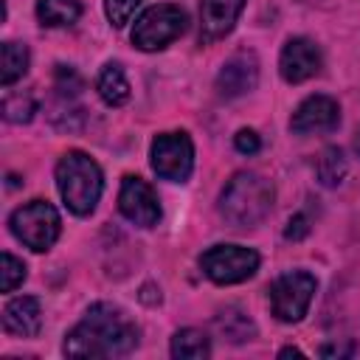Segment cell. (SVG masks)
<instances>
[{"label":"cell","instance_id":"8","mask_svg":"<svg viewBox=\"0 0 360 360\" xmlns=\"http://www.w3.org/2000/svg\"><path fill=\"white\" fill-rule=\"evenodd\" d=\"M152 172L169 183H186L194 172V141L188 132H160L149 146Z\"/></svg>","mask_w":360,"mask_h":360},{"label":"cell","instance_id":"23","mask_svg":"<svg viewBox=\"0 0 360 360\" xmlns=\"http://www.w3.org/2000/svg\"><path fill=\"white\" fill-rule=\"evenodd\" d=\"M84 87V79L76 73V68L70 65H56L53 70V93L56 96H68V98H76Z\"/></svg>","mask_w":360,"mask_h":360},{"label":"cell","instance_id":"9","mask_svg":"<svg viewBox=\"0 0 360 360\" xmlns=\"http://www.w3.org/2000/svg\"><path fill=\"white\" fill-rule=\"evenodd\" d=\"M118 211L135 228H155L163 217L155 188L138 174H124L118 188Z\"/></svg>","mask_w":360,"mask_h":360},{"label":"cell","instance_id":"15","mask_svg":"<svg viewBox=\"0 0 360 360\" xmlns=\"http://www.w3.org/2000/svg\"><path fill=\"white\" fill-rule=\"evenodd\" d=\"M96 93L107 107H121L129 101V79L118 62H107L96 76Z\"/></svg>","mask_w":360,"mask_h":360},{"label":"cell","instance_id":"19","mask_svg":"<svg viewBox=\"0 0 360 360\" xmlns=\"http://www.w3.org/2000/svg\"><path fill=\"white\" fill-rule=\"evenodd\" d=\"M82 17L79 0H37V20L45 28H68Z\"/></svg>","mask_w":360,"mask_h":360},{"label":"cell","instance_id":"3","mask_svg":"<svg viewBox=\"0 0 360 360\" xmlns=\"http://www.w3.org/2000/svg\"><path fill=\"white\" fill-rule=\"evenodd\" d=\"M56 191L65 202V208L76 217H90L101 200L104 191V174L101 166L82 149H68L53 169Z\"/></svg>","mask_w":360,"mask_h":360},{"label":"cell","instance_id":"17","mask_svg":"<svg viewBox=\"0 0 360 360\" xmlns=\"http://www.w3.org/2000/svg\"><path fill=\"white\" fill-rule=\"evenodd\" d=\"M28 65H31V51L25 42L6 39L0 45V84L3 87H11L14 82H20L28 73Z\"/></svg>","mask_w":360,"mask_h":360},{"label":"cell","instance_id":"6","mask_svg":"<svg viewBox=\"0 0 360 360\" xmlns=\"http://www.w3.org/2000/svg\"><path fill=\"white\" fill-rule=\"evenodd\" d=\"M318 278L309 270H287L276 276L267 287V304L276 321L281 323H298L309 312V304L315 298Z\"/></svg>","mask_w":360,"mask_h":360},{"label":"cell","instance_id":"26","mask_svg":"<svg viewBox=\"0 0 360 360\" xmlns=\"http://www.w3.org/2000/svg\"><path fill=\"white\" fill-rule=\"evenodd\" d=\"M307 233H309V219H307L304 214L290 217V222H287V228H284V236L292 239V242H298V239H304Z\"/></svg>","mask_w":360,"mask_h":360},{"label":"cell","instance_id":"2","mask_svg":"<svg viewBox=\"0 0 360 360\" xmlns=\"http://www.w3.org/2000/svg\"><path fill=\"white\" fill-rule=\"evenodd\" d=\"M276 202L273 183L259 172H236L219 191V217L231 228H256L267 219Z\"/></svg>","mask_w":360,"mask_h":360},{"label":"cell","instance_id":"24","mask_svg":"<svg viewBox=\"0 0 360 360\" xmlns=\"http://www.w3.org/2000/svg\"><path fill=\"white\" fill-rule=\"evenodd\" d=\"M141 3L143 0H104V14L112 28H124L127 22H132Z\"/></svg>","mask_w":360,"mask_h":360},{"label":"cell","instance_id":"11","mask_svg":"<svg viewBox=\"0 0 360 360\" xmlns=\"http://www.w3.org/2000/svg\"><path fill=\"white\" fill-rule=\"evenodd\" d=\"M323 53L309 37H290L278 53V73L287 84H301L321 73Z\"/></svg>","mask_w":360,"mask_h":360},{"label":"cell","instance_id":"14","mask_svg":"<svg viewBox=\"0 0 360 360\" xmlns=\"http://www.w3.org/2000/svg\"><path fill=\"white\" fill-rule=\"evenodd\" d=\"M42 329V304L37 295H17L3 307V332L11 338H37Z\"/></svg>","mask_w":360,"mask_h":360},{"label":"cell","instance_id":"10","mask_svg":"<svg viewBox=\"0 0 360 360\" xmlns=\"http://www.w3.org/2000/svg\"><path fill=\"white\" fill-rule=\"evenodd\" d=\"M340 127V104L332 96L315 93L307 96L290 115V132L292 135H326Z\"/></svg>","mask_w":360,"mask_h":360},{"label":"cell","instance_id":"13","mask_svg":"<svg viewBox=\"0 0 360 360\" xmlns=\"http://www.w3.org/2000/svg\"><path fill=\"white\" fill-rule=\"evenodd\" d=\"M248 0H202L200 6V42L211 45L222 37H228L245 11Z\"/></svg>","mask_w":360,"mask_h":360},{"label":"cell","instance_id":"21","mask_svg":"<svg viewBox=\"0 0 360 360\" xmlns=\"http://www.w3.org/2000/svg\"><path fill=\"white\" fill-rule=\"evenodd\" d=\"M37 107L39 104H37V98L28 90H22V93H6V98L0 104L3 118L8 124H28L37 115Z\"/></svg>","mask_w":360,"mask_h":360},{"label":"cell","instance_id":"29","mask_svg":"<svg viewBox=\"0 0 360 360\" xmlns=\"http://www.w3.org/2000/svg\"><path fill=\"white\" fill-rule=\"evenodd\" d=\"M352 146H354V152H357V158H360V127L354 129V141H352Z\"/></svg>","mask_w":360,"mask_h":360},{"label":"cell","instance_id":"16","mask_svg":"<svg viewBox=\"0 0 360 360\" xmlns=\"http://www.w3.org/2000/svg\"><path fill=\"white\" fill-rule=\"evenodd\" d=\"M214 329L228 340V343H245L256 338V323L250 315L239 307H225L214 315Z\"/></svg>","mask_w":360,"mask_h":360},{"label":"cell","instance_id":"20","mask_svg":"<svg viewBox=\"0 0 360 360\" xmlns=\"http://www.w3.org/2000/svg\"><path fill=\"white\" fill-rule=\"evenodd\" d=\"M346 169H349V163H346V155L340 146H326L315 163V174L321 180V186H326V188L340 186L346 177Z\"/></svg>","mask_w":360,"mask_h":360},{"label":"cell","instance_id":"18","mask_svg":"<svg viewBox=\"0 0 360 360\" xmlns=\"http://www.w3.org/2000/svg\"><path fill=\"white\" fill-rule=\"evenodd\" d=\"M169 352L174 360H205V357H211V338L202 329L186 326L172 335Z\"/></svg>","mask_w":360,"mask_h":360},{"label":"cell","instance_id":"22","mask_svg":"<svg viewBox=\"0 0 360 360\" xmlns=\"http://www.w3.org/2000/svg\"><path fill=\"white\" fill-rule=\"evenodd\" d=\"M25 276H28L25 262L17 259L14 253L3 250V256H0V290H3V292H14V290L25 281Z\"/></svg>","mask_w":360,"mask_h":360},{"label":"cell","instance_id":"28","mask_svg":"<svg viewBox=\"0 0 360 360\" xmlns=\"http://www.w3.org/2000/svg\"><path fill=\"white\" fill-rule=\"evenodd\" d=\"M278 357H304V352L295 349V346H284V349L278 352Z\"/></svg>","mask_w":360,"mask_h":360},{"label":"cell","instance_id":"7","mask_svg":"<svg viewBox=\"0 0 360 360\" xmlns=\"http://www.w3.org/2000/svg\"><path fill=\"white\" fill-rule=\"evenodd\" d=\"M262 264V256L253 250V248H245V245H228V242H219V245H211L208 250L200 253V270L205 278H211L214 284H242L248 278L256 276Z\"/></svg>","mask_w":360,"mask_h":360},{"label":"cell","instance_id":"5","mask_svg":"<svg viewBox=\"0 0 360 360\" xmlns=\"http://www.w3.org/2000/svg\"><path fill=\"white\" fill-rule=\"evenodd\" d=\"M8 231L17 242H22L34 253H45L56 245L62 233V217L48 200H31L11 211Z\"/></svg>","mask_w":360,"mask_h":360},{"label":"cell","instance_id":"12","mask_svg":"<svg viewBox=\"0 0 360 360\" xmlns=\"http://www.w3.org/2000/svg\"><path fill=\"white\" fill-rule=\"evenodd\" d=\"M214 84H217V93L222 98H239V96H248L250 90H256V84H259V59H256V53L253 51L231 53L222 62Z\"/></svg>","mask_w":360,"mask_h":360},{"label":"cell","instance_id":"1","mask_svg":"<svg viewBox=\"0 0 360 360\" xmlns=\"http://www.w3.org/2000/svg\"><path fill=\"white\" fill-rule=\"evenodd\" d=\"M138 323L115 304L96 301L87 307L84 318L65 335V357L93 360V357H127L138 346Z\"/></svg>","mask_w":360,"mask_h":360},{"label":"cell","instance_id":"25","mask_svg":"<svg viewBox=\"0 0 360 360\" xmlns=\"http://www.w3.org/2000/svg\"><path fill=\"white\" fill-rule=\"evenodd\" d=\"M233 149L239 152V155H256L259 149H262V138H259V132L256 129H239L236 135H233Z\"/></svg>","mask_w":360,"mask_h":360},{"label":"cell","instance_id":"27","mask_svg":"<svg viewBox=\"0 0 360 360\" xmlns=\"http://www.w3.org/2000/svg\"><path fill=\"white\" fill-rule=\"evenodd\" d=\"M357 352V346L354 343H323L321 346V357H352Z\"/></svg>","mask_w":360,"mask_h":360},{"label":"cell","instance_id":"4","mask_svg":"<svg viewBox=\"0 0 360 360\" xmlns=\"http://www.w3.org/2000/svg\"><path fill=\"white\" fill-rule=\"evenodd\" d=\"M186 28H188L186 8H180L174 3H155L138 14L129 39L138 51L155 53V51H163L166 45H172L174 39H180L186 34Z\"/></svg>","mask_w":360,"mask_h":360}]
</instances>
